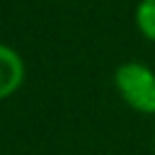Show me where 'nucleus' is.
<instances>
[{"label":"nucleus","instance_id":"1","mask_svg":"<svg viewBox=\"0 0 155 155\" xmlns=\"http://www.w3.org/2000/svg\"><path fill=\"white\" fill-rule=\"evenodd\" d=\"M114 87L121 102L143 116H155V70L143 61H124L114 70Z\"/></svg>","mask_w":155,"mask_h":155},{"label":"nucleus","instance_id":"2","mask_svg":"<svg viewBox=\"0 0 155 155\" xmlns=\"http://www.w3.org/2000/svg\"><path fill=\"white\" fill-rule=\"evenodd\" d=\"M24 80H27V65L22 53L15 46L0 41V102L15 97L22 90Z\"/></svg>","mask_w":155,"mask_h":155},{"label":"nucleus","instance_id":"3","mask_svg":"<svg viewBox=\"0 0 155 155\" xmlns=\"http://www.w3.org/2000/svg\"><path fill=\"white\" fill-rule=\"evenodd\" d=\"M133 24L145 41L155 44V0H138L136 2Z\"/></svg>","mask_w":155,"mask_h":155},{"label":"nucleus","instance_id":"4","mask_svg":"<svg viewBox=\"0 0 155 155\" xmlns=\"http://www.w3.org/2000/svg\"><path fill=\"white\" fill-rule=\"evenodd\" d=\"M153 148H155V133H153Z\"/></svg>","mask_w":155,"mask_h":155}]
</instances>
